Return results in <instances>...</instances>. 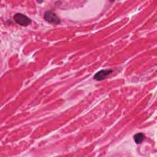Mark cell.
<instances>
[{"label":"cell","instance_id":"cell-1","mask_svg":"<svg viewBox=\"0 0 157 157\" xmlns=\"http://www.w3.org/2000/svg\"><path fill=\"white\" fill-rule=\"evenodd\" d=\"M44 18L46 21L52 24L58 25L60 23L59 17L52 11H47L44 15Z\"/></svg>","mask_w":157,"mask_h":157},{"label":"cell","instance_id":"cell-2","mask_svg":"<svg viewBox=\"0 0 157 157\" xmlns=\"http://www.w3.org/2000/svg\"><path fill=\"white\" fill-rule=\"evenodd\" d=\"M13 18L17 23L23 26H26L31 23V20L28 17L22 13H16L14 15Z\"/></svg>","mask_w":157,"mask_h":157},{"label":"cell","instance_id":"cell-4","mask_svg":"<svg viewBox=\"0 0 157 157\" xmlns=\"http://www.w3.org/2000/svg\"><path fill=\"white\" fill-rule=\"evenodd\" d=\"M145 139V136L142 133H137L134 135V139L136 144H140Z\"/></svg>","mask_w":157,"mask_h":157},{"label":"cell","instance_id":"cell-3","mask_svg":"<svg viewBox=\"0 0 157 157\" xmlns=\"http://www.w3.org/2000/svg\"><path fill=\"white\" fill-rule=\"evenodd\" d=\"M112 72V70L107 69V70H101L98 72L94 76V78L96 80L101 81L105 79L109 75H110Z\"/></svg>","mask_w":157,"mask_h":157}]
</instances>
